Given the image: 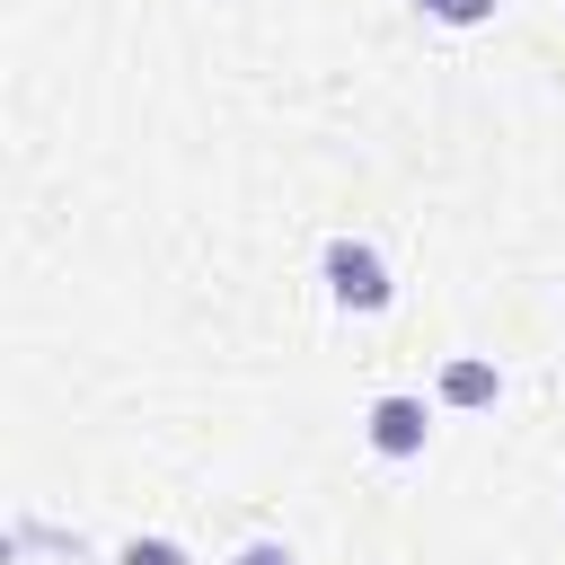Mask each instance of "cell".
<instances>
[{"label": "cell", "instance_id": "5", "mask_svg": "<svg viewBox=\"0 0 565 565\" xmlns=\"http://www.w3.org/2000/svg\"><path fill=\"white\" fill-rule=\"evenodd\" d=\"M115 565H185V547H177V539H124Z\"/></svg>", "mask_w": 565, "mask_h": 565}, {"label": "cell", "instance_id": "1", "mask_svg": "<svg viewBox=\"0 0 565 565\" xmlns=\"http://www.w3.org/2000/svg\"><path fill=\"white\" fill-rule=\"evenodd\" d=\"M318 274H327V300H335V309H353V318H380V309L397 300V282H388V265H380V247H371V238H327Z\"/></svg>", "mask_w": 565, "mask_h": 565}, {"label": "cell", "instance_id": "4", "mask_svg": "<svg viewBox=\"0 0 565 565\" xmlns=\"http://www.w3.org/2000/svg\"><path fill=\"white\" fill-rule=\"evenodd\" d=\"M424 18H441V26H486L494 18V0H415Z\"/></svg>", "mask_w": 565, "mask_h": 565}, {"label": "cell", "instance_id": "2", "mask_svg": "<svg viewBox=\"0 0 565 565\" xmlns=\"http://www.w3.org/2000/svg\"><path fill=\"white\" fill-rule=\"evenodd\" d=\"M371 450L380 459H424V433H433V415H424V397H406V388H388V397H371Z\"/></svg>", "mask_w": 565, "mask_h": 565}, {"label": "cell", "instance_id": "3", "mask_svg": "<svg viewBox=\"0 0 565 565\" xmlns=\"http://www.w3.org/2000/svg\"><path fill=\"white\" fill-rule=\"evenodd\" d=\"M494 397H503V371L494 362H477V353L441 362V406H494Z\"/></svg>", "mask_w": 565, "mask_h": 565}, {"label": "cell", "instance_id": "6", "mask_svg": "<svg viewBox=\"0 0 565 565\" xmlns=\"http://www.w3.org/2000/svg\"><path fill=\"white\" fill-rule=\"evenodd\" d=\"M238 565H300V556H291L282 539H247V547H238Z\"/></svg>", "mask_w": 565, "mask_h": 565}]
</instances>
